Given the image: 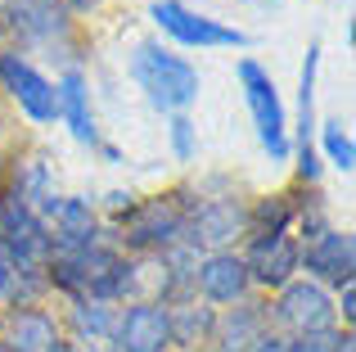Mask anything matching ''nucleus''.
<instances>
[{
  "mask_svg": "<svg viewBox=\"0 0 356 352\" xmlns=\"http://www.w3.org/2000/svg\"><path fill=\"white\" fill-rule=\"evenodd\" d=\"M325 150H330V159L339 163L343 172H352L356 150H352V141H348V136H343V127H339V122H330V127H325Z\"/></svg>",
  "mask_w": 356,
  "mask_h": 352,
  "instance_id": "nucleus-17",
  "label": "nucleus"
},
{
  "mask_svg": "<svg viewBox=\"0 0 356 352\" xmlns=\"http://www.w3.org/2000/svg\"><path fill=\"white\" fill-rule=\"evenodd\" d=\"M199 285H203V294H208V298L230 303V298H239V294H243L248 271H243L239 257H208V262H203V271H199Z\"/></svg>",
  "mask_w": 356,
  "mask_h": 352,
  "instance_id": "nucleus-12",
  "label": "nucleus"
},
{
  "mask_svg": "<svg viewBox=\"0 0 356 352\" xmlns=\"http://www.w3.org/2000/svg\"><path fill=\"white\" fill-rule=\"evenodd\" d=\"M167 335H172V321L158 307H131L127 321H122V330H118V339H122L127 352H158L167 344Z\"/></svg>",
  "mask_w": 356,
  "mask_h": 352,
  "instance_id": "nucleus-8",
  "label": "nucleus"
},
{
  "mask_svg": "<svg viewBox=\"0 0 356 352\" xmlns=\"http://www.w3.org/2000/svg\"><path fill=\"white\" fill-rule=\"evenodd\" d=\"M176 221H181V208L172 199H154L127 217V239L131 244H158L176 230Z\"/></svg>",
  "mask_w": 356,
  "mask_h": 352,
  "instance_id": "nucleus-11",
  "label": "nucleus"
},
{
  "mask_svg": "<svg viewBox=\"0 0 356 352\" xmlns=\"http://www.w3.org/2000/svg\"><path fill=\"white\" fill-rule=\"evenodd\" d=\"M131 68H136V81L149 90V99L158 109H181L199 95V72L190 63H181L176 54L158 50V45H140Z\"/></svg>",
  "mask_w": 356,
  "mask_h": 352,
  "instance_id": "nucleus-1",
  "label": "nucleus"
},
{
  "mask_svg": "<svg viewBox=\"0 0 356 352\" xmlns=\"http://www.w3.org/2000/svg\"><path fill=\"white\" fill-rule=\"evenodd\" d=\"M54 217H59V244L68 248H86L90 235H95V217H90V208L81 199H63L59 208H54Z\"/></svg>",
  "mask_w": 356,
  "mask_h": 352,
  "instance_id": "nucleus-14",
  "label": "nucleus"
},
{
  "mask_svg": "<svg viewBox=\"0 0 356 352\" xmlns=\"http://www.w3.org/2000/svg\"><path fill=\"white\" fill-rule=\"evenodd\" d=\"M293 266H298V248L289 244V235H261L257 244H252L243 271H252L257 280H266V285H284Z\"/></svg>",
  "mask_w": 356,
  "mask_h": 352,
  "instance_id": "nucleus-6",
  "label": "nucleus"
},
{
  "mask_svg": "<svg viewBox=\"0 0 356 352\" xmlns=\"http://www.w3.org/2000/svg\"><path fill=\"white\" fill-rule=\"evenodd\" d=\"M280 317L289 321V326H298V330H325L330 326V298H325L316 285H289L284 289V298H280Z\"/></svg>",
  "mask_w": 356,
  "mask_h": 352,
  "instance_id": "nucleus-7",
  "label": "nucleus"
},
{
  "mask_svg": "<svg viewBox=\"0 0 356 352\" xmlns=\"http://www.w3.org/2000/svg\"><path fill=\"white\" fill-rule=\"evenodd\" d=\"M59 113H68V127L77 141H95V122H90V109H86V81L81 72H68L59 86Z\"/></svg>",
  "mask_w": 356,
  "mask_h": 352,
  "instance_id": "nucleus-13",
  "label": "nucleus"
},
{
  "mask_svg": "<svg viewBox=\"0 0 356 352\" xmlns=\"http://www.w3.org/2000/svg\"><path fill=\"white\" fill-rule=\"evenodd\" d=\"M343 312H348V317L356 312V294H352V285H348V294H343Z\"/></svg>",
  "mask_w": 356,
  "mask_h": 352,
  "instance_id": "nucleus-21",
  "label": "nucleus"
},
{
  "mask_svg": "<svg viewBox=\"0 0 356 352\" xmlns=\"http://www.w3.org/2000/svg\"><path fill=\"white\" fill-rule=\"evenodd\" d=\"M289 352H348V339L321 335V339H302V344H289Z\"/></svg>",
  "mask_w": 356,
  "mask_h": 352,
  "instance_id": "nucleus-18",
  "label": "nucleus"
},
{
  "mask_svg": "<svg viewBox=\"0 0 356 352\" xmlns=\"http://www.w3.org/2000/svg\"><path fill=\"white\" fill-rule=\"evenodd\" d=\"M149 14H154V23L163 27V32H172L176 41H185V45H243V32L221 27L203 14H190V9L176 5V0H158Z\"/></svg>",
  "mask_w": 356,
  "mask_h": 352,
  "instance_id": "nucleus-4",
  "label": "nucleus"
},
{
  "mask_svg": "<svg viewBox=\"0 0 356 352\" xmlns=\"http://www.w3.org/2000/svg\"><path fill=\"white\" fill-rule=\"evenodd\" d=\"M239 81H243V95H248V109H252V122H257L261 145L270 150V159H284L289 141H284V109H280L275 81H270L252 59L239 63Z\"/></svg>",
  "mask_w": 356,
  "mask_h": 352,
  "instance_id": "nucleus-3",
  "label": "nucleus"
},
{
  "mask_svg": "<svg viewBox=\"0 0 356 352\" xmlns=\"http://www.w3.org/2000/svg\"><path fill=\"white\" fill-rule=\"evenodd\" d=\"M5 271L9 266H5V248H0V289H5Z\"/></svg>",
  "mask_w": 356,
  "mask_h": 352,
  "instance_id": "nucleus-22",
  "label": "nucleus"
},
{
  "mask_svg": "<svg viewBox=\"0 0 356 352\" xmlns=\"http://www.w3.org/2000/svg\"><path fill=\"white\" fill-rule=\"evenodd\" d=\"M5 235H9V253H14L23 266H32L36 257L45 253V235H41L36 217L27 212V203L18 199V194L5 203Z\"/></svg>",
  "mask_w": 356,
  "mask_h": 352,
  "instance_id": "nucleus-10",
  "label": "nucleus"
},
{
  "mask_svg": "<svg viewBox=\"0 0 356 352\" xmlns=\"http://www.w3.org/2000/svg\"><path fill=\"white\" fill-rule=\"evenodd\" d=\"M14 352H59V335L45 317L27 312L14 321Z\"/></svg>",
  "mask_w": 356,
  "mask_h": 352,
  "instance_id": "nucleus-16",
  "label": "nucleus"
},
{
  "mask_svg": "<svg viewBox=\"0 0 356 352\" xmlns=\"http://www.w3.org/2000/svg\"><path fill=\"white\" fill-rule=\"evenodd\" d=\"M307 266L316 275L334 285H352V235H339V230H325L312 248H307Z\"/></svg>",
  "mask_w": 356,
  "mask_h": 352,
  "instance_id": "nucleus-9",
  "label": "nucleus"
},
{
  "mask_svg": "<svg viewBox=\"0 0 356 352\" xmlns=\"http://www.w3.org/2000/svg\"><path fill=\"white\" fill-rule=\"evenodd\" d=\"M257 352H289V344H284V339H261Z\"/></svg>",
  "mask_w": 356,
  "mask_h": 352,
  "instance_id": "nucleus-20",
  "label": "nucleus"
},
{
  "mask_svg": "<svg viewBox=\"0 0 356 352\" xmlns=\"http://www.w3.org/2000/svg\"><path fill=\"white\" fill-rule=\"evenodd\" d=\"M172 141H176V154L185 159V154H190V122H185V118L172 122Z\"/></svg>",
  "mask_w": 356,
  "mask_h": 352,
  "instance_id": "nucleus-19",
  "label": "nucleus"
},
{
  "mask_svg": "<svg viewBox=\"0 0 356 352\" xmlns=\"http://www.w3.org/2000/svg\"><path fill=\"white\" fill-rule=\"evenodd\" d=\"M243 212L235 203H208V208L194 217V239H203V244H221V239H230L239 230Z\"/></svg>",
  "mask_w": 356,
  "mask_h": 352,
  "instance_id": "nucleus-15",
  "label": "nucleus"
},
{
  "mask_svg": "<svg viewBox=\"0 0 356 352\" xmlns=\"http://www.w3.org/2000/svg\"><path fill=\"white\" fill-rule=\"evenodd\" d=\"M54 280L68 285V289H81V294H95V298H104V294H118L122 280H127V271H122V262L113 253H104V248H72V253H63L59 262H54Z\"/></svg>",
  "mask_w": 356,
  "mask_h": 352,
  "instance_id": "nucleus-2",
  "label": "nucleus"
},
{
  "mask_svg": "<svg viewBox=\"0 0 356 352\" xmlns=\"http://www.w3.org/2000/svg\"><path fill=\"white\" fill-rule=\"evenodd\" d=\"M0 81H5L9 95H14L18 104L36 118V122H50V118L59 113V90H54L41 72L27 68L18 54H5V59H0Z\"/></svg>",
  "mask_w": 356,
  "mask_h": 352,
  "instance_id": "nucleus-5",
  "label": "nucleus"
}]
</instances>
